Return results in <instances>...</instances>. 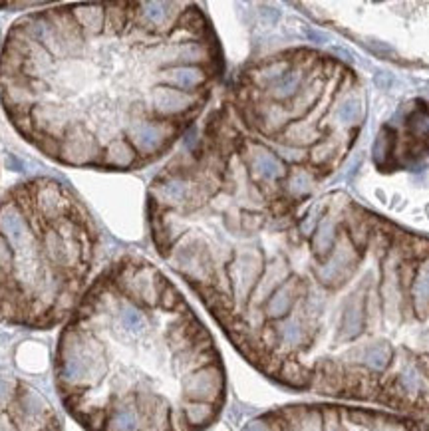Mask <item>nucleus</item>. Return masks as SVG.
Segmentation results:
<instances>
[{"mask_svg":"<svg viewBox=\"0 0 429 431\" xmlns=\"http://www.w3.org/2000/svg\"><path fill=\"white\" fill-rule=\"evenodd\" d=\"M217 70L209 26L177 2H84L16 22L0 52V102L44 158L127 171L161 155Z\"/></svg>","mask_w":429,"mask_h":431,"instance_id":"nucleus-1","label":"nucleus"},{"mask_svg":"<svg viewBox=\"0 0 429 431\" xmlns=\"http://www.w3.org/2000/svg\"><path fill=\"white\" fill-rule=\"evenodd\" d=\"M100 232L80 197L58 179L36 177L0 201V320L52 328L90 288Z\"/></svg>","mask_w":429,"mask_h":431,"instance_id":"nucleus-2","label":"nucleus"},{"mask_svg":"<svg viewBox=\"0 0 429 431\" xmlns=\"http://www.w3.org/2000/svg\"><path fill=\"white\" fill-rule=\"evenodd\" d=\"M350 268H354V259H352V253L346 249V247H340L336 249V254L332 261L318 268V278L324 284H334L340 283L344 278V274H348Z\"/></svg>","mask_w":429,"mask_h":431,"instance_id":"nucleus-3","label":"nucleus"},{"mask_svg":"<svg viewBox=\"0 0 429 431\" xmlns=\"http://www.w3.org/2000/svg\"><path fill=\"white\" fill-rule=\"evenodd\" d=\"M278 378L286 382L288 386H294V388H302V386H308L310 384V372L304 368L300 362H296L293 358H286L283 364H281V370L276 374Z\"/></svg>","mask_w":429,"mask_h":431,"instance_id":"nucleus-4","label":"nucleus"},{"mask_svg":"<svg viewBox=\"0 0 429 431\" xmlns=\"http://www.w3.org/2000/svg\"><path fill=\"white\" fill-rule=\"evenodd\" d=\"M336 242V232L334 225L330 219H322L316 225V231L312 232V247H315V253L320 256H326L330 253L332 244Z\"/></svg>","mask_w":429,"mask_h":431,"instance_id":"nucleus-5","label":"nucleus"},{"mask_svg":"<svg viewBox=\"0 0 429 431\" xmlns=\"http://www.w3.org/2000/svg\"><path fill=\"white\" fill-rule=\"evenodd\" d=\"M413 300L419 312H423L429 305V263L421 264L416 283H413Z\"/></svg>","mask_w":429,"mask_h":431,"instance_id":"nucleus-6","label":"nucleus"},{"mask_svg":"<svg viewBox=\"0 0 429 431\" xmlns=\"http://www.w3.org/2000/svg\"><path fill=\"white\" fill-rule=\"evenodd\" d=\"M387 360H389V348L386 344H377V346H372L366 350V356H364V362L372 368L382 370L386 368Z\"/></svg>","mask_w":429,"mask_h":431,"instance_id":"nucleus-7","label":"nucleus"},{"mask_svg":"<svg viewBox=\"0 0 429 431\" xmlns=\"http://www.w3.org/2000/svg\"><path fill=\"white\" fill-rule=\"evenodd\" d=\"M409 131L416 137L429 136V110H418L409 116Z\"/></svg>","mask_w":429,"mask_h":431,"instance_id":"nucleus-8","label":"nucleus"},{"mask_svg":"<svg viewBox=\"0 0 429 431\" xmlns=\"http://www.w3.org/2000/svg\"><path fill=\"white\" fill-rule=\"evenodd\" d=\"M344 330H348V336H356L362 330V308L356 305V300L348 308L344 320Z\"/></svg>","mask_w":429,"mask_h":431,"instance_id":"nucleus-9","label":"nucleus"},{"mask_svg":"<svg viewBox=\"0 0 429 431\" xmlns=\"http://www.w3.org/2000/svg\"><path fill=\"white\" fill-rule=\"evenodd\" d=\"M360 116H362V105L356 100H348L338 107V117L342 124H356Z\"/></svg>","mask_w":429,"mask_h":431,"instance_id":"nucleus-10","label":"nucleus"},{"mask_svg":"<svg viewBox=\"0 0 429 431\" xmlns=\"http://www.w3.org/2000/svg\"><path fill=\"white\" fill-rule=\"evenodd\" d=\"M387 153H389V137H387V134H382V136L377 137L376 146H374V155H376V159L380 161L382 155L386 158Z\"/></svg>","mask_w":429,"mask_h":431,"instance_id":"nucleus-11","label":"nucleus"},{"mask_svg":"<svg viewBox=\"0 0 429 431\" xmlns=\"http://www.w3.org/2000/svg\"><path fill=\"white\" fill-rule=\"evenodd\" d=\"M382 431H404V430H399V427H396V425H386V427H384Z\"/></svg>","mask_w":429,"mask_h":431,"instance_id":"nucleus-12","label":"nucleus"}]
</instances>
